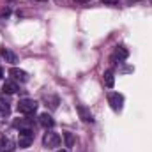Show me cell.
<instances>
[{
    "mask_svg": "<svg viewBox=\"0 0 152 152\" xmlns=\"http://www.w3.org/2000/svg\"><path fill=\"white\" fill-rule=\"evenodd\" d=\"M37 110V103L34 99H21L18 103V112L23 115H32Z\"/></svg>",
    "mask_w": 152,
    "mask_h": 152,
    "instance_id": "cell-1",
    "label": "cell"
},
{
    "mask_svg": "<svg viewBox=\"0 0 152 152\" xmlns=\"http://www.w3.org/2000/svg\"><path fill=\"white\" fill-rule=\"evenodd\" d=\"M108 103H110V106L115 112H120L122 106H124V96L118 94V92H110L108 94Z\"/></svg>",
    "mask_w": 152,
    "mask_h": 152,
    "instance_id": "cell-2",
    "label": "cell"
},
{
    "mask_svg": "<svg viewBox=\"0 0 152 152\" xmlns=\"http://www.w3.org/2000/svg\"><path fill=\"white\" fill-rule=\"evenodd\" d=\"M34 142V133L32 129H23L20 131V138H18V145L20 147H30Z\"/></svg>",
    "mask_w": 152,
    "mask_h": 152,
    "instance_id": "cell-3",
    "label": "cell"
},
{
    "mask_svg": "<svg viewBox=\"0 0 152 152\" xmlns=\"http://www.w3.org/2000/svg\"><path fill=\"white\" fill-rule=\"evenodd\" d=\"M42 145L46 149H55V147L60 145V136L57 133H46L44 138H42Z\"/></svg>",
    "mask_w": 152,
    "mask_h": 152,
    "instance_id": "cell-4",
    "label": "cell"
},
{
    "mask_svg": "<svg viewBox=\"0 0 152 152\" xmlns=\"http://www.w3.org/2000/svg\"><path fill=\"white\" fill-rule=\"evenodd\" d=\"M12 126H14L16 129H20V131H23V129H32V127H34V120H32V118H16V120L12 122Z\"/></svg>",
    "mask_w": 152,
    "mask_h": 152,
    "instance_id": "cell-5",
    "label": "cell"
},
{
    "mask_svg": "<svg viewBox=\"0 0 152 152\" xmlns=\"http://www.w3.org/2000/svg\"><path fill=\"white\" fill-rule=\"evenodd\" d=\"M76 112H78L80 118H81L83 122H94V117H92L90 110H88L87 106H83V104H78V106H76Z\"/></svg>",
    "mask_w": 152,
    "mask_h": 152,
    "instance_id": "cell-6",
    "label": "cell"
},
{
    "mask_svg": "<svg viewBox=\"0 0 152 152\" xmlns=\"http://www.w3.org/2000/svg\"><path fill=\"white\" fill-rule=\"evenodd\" d=\"M9 75L12 76L16 81H21V83H25V81L28 80V75H27L23 69H18V67H11V69H9Z\"/></svg>",
    "mask_w": 152,
    "mask_h": 152,
    "instance_id": "cell-7",
    "label": "cell"
},
{
    "mask_svg": "<svg viewBox=\"0 0 152 152\" xmlns=\"http://www.w3.org/2000/svg\"><path fill=\"white\" fill-rule=\"evenodd\" d=\"M39 124L48 129V127H53L55 126V120H53V117L50 113H41L39 115Z\"/></svg>",
    "mask_w": 152,
    "mask_h": 152,
    "instance_id": "cell-8",
    "label": "cell"
},
{
    "mask_svg": "<svg viewBox=\"0 0 152 152\" xmlns=\"http://www.w3.org/2000/svg\"><path fill=\"white\" fill-rule=\"evenodd\" d=\"M16 149V143L11 138H2L0 140V151L2 152H12Z\"/></svg>",
    "mask_w": 152,
    "mask_h": 152,
    "instance_id": "cell-9",
    "label": "cell"
},
{
    "mask_svg": "<svg viewBox=\"0 0 152 152\" xmlns=\"http://www.w3.org/2000/svg\"><path fill=\"white\" fill-rule=\"evenodd\" d=\"M0 55L5 58V62H9V64H14V62H18V58H16V55L11 51V50H7V48H2L0 50Z\"/></svg>",
    "mask_w": 152,
    "mask_h": 152,
    "instance_id": "cell-10",
    "label": "cell"
},
{
    "mask_svg": "<svg viewBox=\"0 0 152 152\" xmlns=\"http://www.w3.org/2000/svg\"><path fill=\"white\" fill-rule=\"evenodd\" d=\"M127 50L126 48H122V46H118V48H115V51H113V57H112V60H126L127 58Z\"/></svg>",
    "mask_w": 152,
    "mask_h": 152,
    "instance_id": "cell-11",
    "label": "cell"
},
{
    "mask_svg": "<svg viewBox=\"0 0 152 152\" xmlns=\"http://www.w3.org/2000/svg\"><path fill=\"white\" fill-rule=\"evenodd\" d=\"M2 90H4L5 94H16V92L20 90V87L16 85V81H5L4 87H2Z\"/></svg>",
    "mask_w": 152,
    "mask_h": 152,
    "instance_id": "cell-12",
    "label": "cell"
},
{
    "mask_svg": "<svg viewBox=\"0 0 152 152\" xmlns=\"http://www.w3.org/2000/svg\"><path fill=\"white\" fill-rule=\"evenodd\" d=\"M11 113V106H9V101L0 97V117H7Z\"/></svg>",
    "mask_w": 152,
    "mask_h": 152,
    "instance_id": "cell-13",
    "label": "cell"
},
{
    "mask_svg": "<svg viewBox=\"0 0 152 152\" xmlns=\"http://www.w3.org/2000/svg\"><path fill=\"white\" fill-rule=\"evenodd\" d=\"M103 80H104V85H106L108 88H112V87H113V85H115L113 71H110V69H108V71L104 73V76H103Z\"/></svg>",
    "mask_w": 152,
    "mask_h": 152,
    "instance_id": "cell-14",
    "label": "cell"
},
{
    "mask_svg": "<svg viewBox=\"0 0 152 152\" xmlns=\"http://www.w3.org/2000/svg\"><path fill=\"white\" fill-rule=\"evenodd\" d=\"M64 140H66V145H67V147H73V145H75V136H73V133H64Z\"/></svg>",
    "mask_w": 152,
    "mask_h": 152,
    "instance_id": "cell-15",
    "label": "cell"
},
{
    "mask_svg": "<svg viewBox=\"0 0 152 152\" xmlns=\"http://www.w3.org/2000/svg\"><path fill=\"white\" fill-rule=\"evenodd\" d=\"M103 4H108V5H115V4H118V0H101Z\"/></svg>",
    "mask_w": 152,
    "mask_h": 152,
    "instance_id": "cell-16",
    "label": "cell"
},
{
    "mask_svg": "<svg viewBox=\"0 0 152 152\" xmlns=\"http://www.w3.org/2000/svg\"><path fill=\"white\" fill-rule=\"evenodd\" d=\"M76 4H87V2H90V0H75Z\"/></svg>",
    "mask_w": 152,
    "mask_h": 152,
    "instance_id": "cell-17",
    "label": "cell"
},
{
    "mask_svg": "<svg viewBox=\"0 0 152 152\" xmlns=\"http://www.w3.org/2000/svg\"><path fill=\"white\" fill-rule=\"evenodd\" d=\"M2 78H4V71H2V69H0V80H2Z\"/></svg>",
    "mask_w": 152,
    "mask_h": 152,
    "instance_id": "cell-18",
    "label": "cell"
},
{
    "mask_svg": "<svg viewBox=\"0 0 152 152\" xmlns=\"http://www.w3.org/2000/svg\"><path fill=\"white\" fill-rule=\"evenodd\" d=\"M57 152H67V151H57Z\"/></svg>",
    "mask_w": 152,
    "mask_h": 152,
    "instance_id": "cell-19",
    "label": "cell"
}]
</instances>
